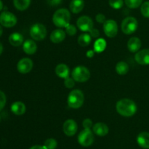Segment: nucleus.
Segmentation results:
<instances>
[{"mask_svg": "<svg viewBox=\"0 0 149 149\" xmlns=\"http://www.w3.org/2000/svg\"><path fill=\"white\" fill-rule=\"evenodd\" d=\"M118 113L125 117H131L135 114L137 111V105L130 99H122L117 102L116 105Z\"/></svg>", "mask_w": 149, "mask_h": 149, "instance_id": "1", "label": "nucleus"}, {"mask_svg": "<svg viewBox=\"0 0 149 149\" xmlns=\"http://www.w3.org/2000/svg\"><path fill=\"white\" fill-rule=\"evenodd\" d=\"M71 20V14L69 10L65 8H61L55 11L52 16L54 24L59 28L66 27L69 24Z\"/></svg>", "mask_w": 149, "mask_h": 149, "instance_id": "2", "label": "nucleus"}, {"mask_svg": "<svg viewBox=\"0 0 149 149\" xmlns=\"http://www.w3.org/2000/svg\"><path fill=\"white\" fill-rule=\"evenodd\" d=\"M84 101V93L79 89H75L70 92L68 96V105L71 108L77 109L82 106Z\"/></svg>", "mask_w": 149, "mask_h": 149, "instance_id": "3", "label": "nucleus"}, {"mask_svg": "<svg viewBox=\"0 0 149 149\" xmlns=\"http://www.w3.org/2000/svg\"><path fill=\"white\" fill-rule=\"evenodd\" d=\"M90 77V72L84 66H78L75 67L72 72V78L75 81L84 83L87 81Z\"/></svg>", "mask_w": 149, "mask_h": 149, "instance_id": "4", "label": "nucleus"}, {"mask_svg": "<svg viewBox=\"0 0 149 149\" xmlns=\"http://www.w3.org/2000/svg\"><path fill=\"white\" fill-rule=\"evenodd\" d=\"M30 35L34 40H43L47 36L46 27L42 23H35L31 28Z\"/></svg>", "mask_w": 149, "mask_h": 149, "instance_id": "5", "label": "nucleus"}, {"mask_svg": "<svg viewBox=\"0 0 149 149\" xmlns=\"http://www.w3.org/2000/svg\"><path fill=\"white\" fill-rule=\"evenodd\" d=\"M121 26L122 32L125 34H131L138 29V20L134 17H127L123 20Z\"/></svg>", "mask_w": 149, "mask_h": 149, "instance_id": "6", "label": "nucleus"}, {"mask_svg": "<svg viewBox=\"0 0 149 149\" xmlns=\"http://www.w3.org/2000/svg\"><path fill=\"white\" fill-rule=\"evenodd\" d=\"M78 142L81 146L88 147L94 142V135L90 129H84L79 133L78 136Z\"/></svg>", "mask_w": 149, "mask_h": 149, "instance_id": "7", "label": "nucleus"}, {"mask_svg": "<svg viewBox=\"0 0 149 149\" xmlns=\"http://www.w3.org/2000/svg\"><path fill=\"white\" fill-rule=\"evenodd\" d=\"M0 23L4 27H13L17 23V18L10 12L4 11L0 15Z\"/></svg>", "mask_w": 149, "mask_h": 149, "instance_id": "8", "label": "nucleus"}, {"mask_svg": "<svg viewBox=\"0 0 149 149\" xmlns=\"http://www.w3.org/2000/svg\"><path fill=\"white\" fill-rule=\"evenodd\" d=\"M77 27L82 32H90L93 29V21L89 16L83 15L79 18L77 21Z\"/></svg>", "mask_w": 149, "mask_h": 149, "instance_id": "9", "label": "nucleus"}, {"mask_svg": "<svg viewBox=\"0 0 149 149\" xmlns=\"http://www.w3.org/2000/svg\"><path fill=\"white\" fill-rule=\"evenodd\" d=\"M103 30L109 37H114L118 32L117 23L113 20H107L103 23Z\"/></svg>", "mask_w": 149, "mask_h": 149, "instance_id": "10", "label": "nucleus"}, {"mask_svg": "<svg viewBox=\"0 0 149 149\" xmlns=\"http://www.w3.org/2000/svg\"><path fill=\"white\" fill-rule=\"evenodd\" d=\"M33 65V61L31 58H23L20 59L17 63V71L21 74H26L32 70Z\"/></svg>", "mask_w": 149, "mask_h": 149, "instance_id": "11", "label": "nucleus"}, {"mask_svg": "<svg viewBox=\"0 0 149 149\" xmlns=\"http://www.w3.org/2000/svg\"><path fill=\"white\" fill-rule=\"evenodd\" d=\"M78 126H77V122L73 119H68L64 122L63 129L64 133L67 136H74L77 133Z\"/></svg>", "mask_w": 149, "mask_h": 149, "instance_id": "12", "label": "nucleus"}, {"mask_svg": "<svg viewBox=\"0 0 149 149\" xmlns=\"http://www.w3.org/2000/svg\"><path fill=\"white\" fill-rule=\"evenodd\" d=\"M135 59L137 63L141 65H148L149 49H143L137 52L135 56Z\"/></svg>", "mask_w": 149, "mask_h": 149, "instance_id": "13", "label": "nucleus"}, {"mask_svg": "<svg viewBox=\"0 0 149 149\" xmlns=\"http://www.w3.org/2000/svg\"><path fill=\"white\" fill-rule=\"evenodd\" d=\"M93 131L95 134L97 135L100 136V137H103V136H106V134L109 133V127L104 123H97V124H95L93 127Z\"/></svg>", "mask_w": 149, "mask_h": 149, "instance_id": "14", "label": "nucleus"}, {"mask_svg": "<svg viewBox=\"0 0 149 149\" xmlns=\"http://www.w3.org/2000/svg\"><path fill=\"white\" fill-rule=\"evenodd\" d=\"M137 143L141 148L149 149V133L143 131L137 137Z\"/></svg>", "mask_w": 149, "mask_h": 149, "instance_id": "15", "label": "nucleus"}, {"mask_svg": "<svg viewBox=\"0 0 149 149\" xmlns=\"http://www.w3.org/2000/svg\"><path fill=\"white\" fill-rule=\"evenodd\" d=\"M23 49L26 54L32 55L36 53V50H37V45H36V42L32 39H27L23 43Z\"/></svg>", "mask_w": 149, "mask_h": 149, "instance_id": "16", "label": "nucleus"}, {"mask_svg": "<svg viewBox=\"0 0 149 149\" xmlns=\"http://www.w3.org/2000/svg\"><path fill=\"white\" fill-rule=\"evenodd\" d=\"M65 38V32L62 29H55L51 33L50 40L54 43H59Z\"/></svg>", "mask_w": 149, "mask_h": 149, "instance_id": "17", "label": "nucleus"}, {"mask_svg": "<svg viewBox=\"0 0 149 149\" xmlns=\"http://www.w3.org/2000/svg\"><path fill=\"white\" fill-rule=\"evenodd\" d=\"M141 47V41L138 37H134L130 38L127 42V48L132 53H135L139 51Z\"/></svg>", "mask_w": 149, "mask_h": 149, "instance_id": "18", "label": "nucleus"}, {"mask_svg": "<svg viewBox=\"0 0 149 149\" xmlns=\"http://www.w3.org/2000/svg\"><path fill=\"white\" fill-rule=\"evenodd\" d=\"M70 70L68 66L65 64H60L55 68V73L61 78H67L69 77Z\"/></svg>", "mask_w": 149, "mask_h": 149, "instance_id": "19", "label": "nucleus"}, {"mask_svg": "<svg viewBox=\"0 0 149 149\" xmlns=\"http://www.w3.org/2000/svg\"><path fill=\"white\" fill-rule=\"evenodd\" d=\"M84 7V0H72L69 4V8L73 13H79Z\"/></svg>", "mask_w": 149, "mask_h": 149, "instance_id": "20", "label": "nucleus"}, {"mask_svg": "<svg viewBox=\"0 0 149 149\" xmlns=\"http://www.w3.org/2000/svg\"><path fill=\"white\" fill-rule=\"evenodd\" d=\"M9 42L13 46L18 47L21 45L23 42V37L21 34L15 32L11 34L9 37Z\"/></svg>", "mask_w": 149, "mask_h": 149, "instance_id": "21", "label": "nucleus"}, {"mask_svg": "<svg viewBox=\"0 0 149 149\" xmlns=\"http://www.w3.org/2000/svg\"><path fill=\"white\" fill-rule=\"evenodd\" d=\"M26 105L22 102H15L11 105V110L15 115H21L26 112Z\"/></svg>", "mask_w": 149, "mask_h": 149, "instance_id": "22", "label": "nucleus"}, {"mask_svg": "<svg viewBox=\"0 0 149 149\" xmlns=\"http://www.w3.org/2000/svg\"><path fill=\"white\" fill-rule=\"evenodd\" d=\"M31 0H13V4L15 8L20 11H23L29 8Z\"/></svg>", "mask_w": 149, "mask_h": 149, "instance_id": "23", "label": "nucleus"}, {"mask_svg": "<svg viewBox=\"0 0 149 149\" xmlns=\"http://www.w3.org/2000/svg\"><path fill=\"white\" fill-rule=\"evenodd\" d=\"M116 71L120 75H125L129 71V66L125 61H119L116 65Z\"/></svg>", "mask_w": 149, "mask_h": 149, "instance_id": "24", "label": "nucleus"}, {"mask_svg": "<svg viewBox=\"0 0 149 149\" xmlns=\"http://www.w3.org/2000/svg\"><path fill=\"white\" fill-rule=\"evenodd\" d=\"M91 42V35L89 34L84 33L79 35L78 38V43L81 46L85 47L87 46Z\"/></svg>", "mask_w": 149, "mask_h": 149, "instance_id": "25", "label": "nucleus"}, {"mask_svg": "<svg viewBox=\"0 0 149 149\" xmlns=\"http://www.w3.org/2000/svg\"><path fill=\"white\" fill-rule=\"evenodd\" d=\"M106 42L105 39H97L94 44V51L97 53H101L106 49Z\"/></svg>", "mask_w": 149, "mask_h": 149, "instance_id": "26", "label": "nucleus"}, {"mask_svg": "<svg viewBox=\"0 0 149 149\" xmlns=\"http://www.w3.org/2000/svg\"><path fill=\"white\" fill-rule=\"evenodd\" d=\"M126 5L130 9H136L142 4L143 0H125Z\"/></svg>", "mask_w": 149, "mask_h": 149, "instance_id": "27", "label": "nucleus"}, {"mask_svg": "<svg viewBox=\"0 0 149 149\" xmlns=\"http://www.w3.org/2000/svg\"><path fill=\"white\" fill-rule=\"evenodd\" d=\"M44 146L46 149H55L58 146V142L53 138H49L45 140Z\"/></svg>", "mask_w": 149, "mask_h": 149, "instance_id": "28", "label": "nucleus"}, {"mask_svg": "<svg viewBox=\"0 0 149 149\" xmlns=\"http://www.w3.org/2000/svg\"><path fill=\"white\" fill-rule=\"evenodd\" d=\"M109 5L113 9L119 10L123 7L124 1L123 0H109Z\"/></svg>", "mask_w": 149, "mask_h": 149, "instance_id": "29", "label": "nucleus"}, {"mask_svg": "<svg viewBox=\"0 0 149 149\" xmlns=\"http://www.w3.org/2000/svg\"><path fill=\"white\" fill-rule=\"evenodd\" d=\"M141 12L143 15L146 18H149V1H145L141 4Z\"/></svg>", "mask_w": 149, "mask_h": 149, "instance_id": "30", "label": "nucleus"}, {"mask_svg": "<svg viewBox=\"0 0 149 149\" xmlns=\"http://www.w3.org/2000/svg\"><path fill=\"white\" fill-rule=\"evenodd\" d=\"M65 32L70 36H74L77 33V28L72 24H68V26L65 27Z\"/></svg>", "mask_w": 149, "mask_h": 149, "instance_id": "31", "label": "nucleus"}, {"mask_svg": "<svg viewBox=\"0 0 149 149\" xmlns=\"http://www.w3.org/2000/svg\"><path fill=\"white\" fill-rule=\"evenodd\" d=\"M64 85H65V87L68 88V89H71V88L74 87V85H75V80L73 78H71V77H68L65 79Z\"/></svg>", "mask_w": 149, "mask_h": 149, "instance_id": "32", "label": "nucleus"}, {"mask_svg": "<svg viewBox=\"0 0 149 149\" xmlns=\"http://www.w3.org/2000/svg\"><path fill=\"white\" fill-rule=\"evenodd\" d=\"M6 101H7V99H6L5 94H4V92L0 91V110H1L4 108Z\"/></svg>", "mask_w": 149, "mask_h": 149, "instance_id": "33", "label": "nucleus"}, {"mask_svg": "<svg viewBox=\"0 0 149 149\" xmlns=\"http://www.w3.org/2000/svg\"><path fill=\"white\" fill-rule=\"evenodd\" d=\"M82 125L84 129H90L93 127V121L90 118H86L83 121Z\"/></svg>", "mask_w": 149, "mask_h": 149, "instance_id": "34", "label": "nucleus"}, {"mask_svg": "<svg viewBox=\"0 0 149 149\" xmlns=\"http://www.w3.org/2000/svg\"><path fill=\"white\" fill-rule=\"evenodd\" d=\"M47 1L51 7H57L62 3V0H47Z\"/></svg>", "mask_w": 149, "mask_h": 149, "instance_id": "35", "label": "nucleus"}, {"mask_svg": "<svg viewBox=\"0 0 149 149\" xmlns=\"http://www.w3.org/2000/svg\"><path fill=\"white\" fill-rule=\"evenodd\" d=\"M96 20H97V22H98V23H104L105 22H106V17H105V15L103 14H102V13H99V14H97V15H96Z\"/></svg>", "mask_w": 149, "mask_h": 149, "instance_id": "36", "label": "nucleus"}, {"mask_svg": "<svg viewBox=\"0 0 149 149\" xmlns=\"http://www.w3.org/2000/svg\"><path fill=\"white\" fill-rule=\"evenodd\" d=\"M90 35H91V37H95V38L99 36V34H99V31L96 29H92V30L90 32Z\"/></svg>", "mask_w": 149, "mask_h": 149, "instance_id": "37", "label": "nucleus"}, {"mask_svg": "<svg viewBox=\"0 0 149 149\" xmlns=\"http://www.w3.org/2000/svg\"><path fill=\"white\" fill-rule=\"evenodd\" d=\"M30 149H46V148H45V147L44 145H36L32 146L31 148H30Z\"/></svg>", "mask_w": 149, "mask_h": 149, "instance_id": "38", "label": "nucleus"}, {"mask_svg": "<svg viewBox=\"0 0 149 149\" xmlns=\"http://www.w3.org/2000/svg\"><path fill=\"white\" fill-rule=\"evenodd\" d=\"M87 56L89 57V58H92V57L94 56V51H92V50H90V51H87Z\"/></svg>", "mask_w": 149, "mask_h": 149, "instance_id": "39", "label": "nucleus"}, {"mask_svg": "<svg viewBox=\"0 0 149 149\" xmlns=\"http://www.w3.org/2000/svg\"><path fill=\"white\" fill-rule=\"evenodd\" d=\"M2 52H3V45L0 42V56H1V54L2 53Z\"/></svg>", "mask_w": 149, "mask_h": 149, "instance_id": "40", "label": "nucleus"}, {"mask_svg": "<svg viewBox=\"0 0 149 149\" xmlns=\"http://www.w3.org/2000/svg\"><path fill=\"white\" fill-rule=\"evenodd\" d=\"M3 9V2L1 1V0H0V11Z\"/></svg>", "mask_w": 149, "mask_h": 149, "instance_id": "41", "label": "nucleus"}, {"mask_svg": "<svg viewBox=\"0 0 149 149\" xmlns=\"http://www.w3.org/2000/svg\"><path fill=\"white\" fill-rule=\"evenodd\" d=\"M2 32H3L2 28H1V25H0V37H1V34H2Z\"/></svg>", "mask_w": 149, "mask_h": 149, "instance_id": "42", "label": "nucleus"}, {"mask_svg": "<svg viewBox=\"0 0 149 149\" xmlns=\"http://www.w3.org/2000/svg\"><path fill=\"white\" fill-rule=\"evenodd\" d=\"M1 115H0V122H1Z\"/></svg>", "mask_w": 149, "mask_h": 149, "instance_id": "43", "label": "nucleus"}]
</instances>
